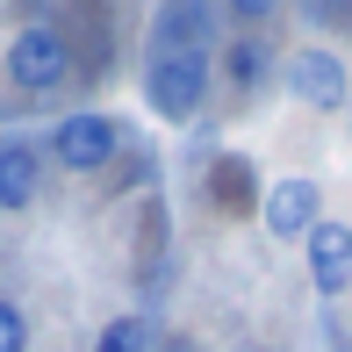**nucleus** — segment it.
Masks as SVG:
<instances>
[{"label":"nucleus","instance_id":"f257e3e1","mask_svg":"<svg viewBox=\"0 0 352 352\" xmlns=\"http://www.w3.org/2000/svg\"><path fill=\"white\" fill-rule=\"evenodd\" d=\"M0 65H8V87L22 94V101H43V94H58L79 72V36L65 22H14Z\"/></svg>","mask_w":352,"mask_h":352},{"label":"nucleus","instance_id":"f03ea898","mask_svg":"<svg viewBox=\"0 0 352 352\" xmlns=\"http://www.w3.org/2000/svg\"><path fill=\"white\" fill-rule=\"evenodd\" d=\"M209 94H216V58H195V51H151L144 58V108L173 130L209 116Z\"/></svg>","mask_w":352,"mask_h":352},{"label":"nucleus","instance_id":"7ed1b4c3","mask_svg":"<svg viewBox=\"0 0 352 352\" xmlns=\"http://www.w3.org/2000/svg\"><path fill=\"white\" fill-rule=\"evenodd\" d=\"M122 122L108 116V108H72V116H58L51 130H43V158H51L58 173H108L116 166V151H122Z\"/></svg>","mask_w":352,"mask_h":352},{"label":"nucleus","instance_id":"20e7f679","mask_svg":"<svg viewBox=\"0 0 352 352\" xmlns=\"http://www.w3.org/2000/svg\"><path fill=\"white\" fill-rule=\"evenodd\" d=\"M280 87L295 94L302 108H316V116H345L352 101V65L338 51H324V43H302V51L280 58Z\"/></svg>","mask_w":352,"mask_h":352},{"label":"nucleus","instance_id":"39448f33","mask_svg":"<svg viewBox=\"0 0 352 352\" xmlns=\"http://www.w3.org/2000/svg\"><path fill=\"white\" fill-rule=\"evenodd\" d=\"M259 223H266V237H280V245H302V237L324 223V187L302 180V173L274 180V187L259 195Z\"/></svg>","mask_w":352,"mask_h":352},{"label":"nucleus","instance_id":"423d86ee","mask_svg":"<svg viewBox=\"0 0 352 352\" xmlns=\"http://www.w3.org/2000/svg\"><path fill=\"white\" fill-rule=\"evenodd\" d=\"M216 43H223V8H209V0H166L151 14V51L216 58Z\"/></svg>","mask_w":352,"mask_h":352},{"label":"nucleus","instance_id":"0eeeda50","mask_svg":"<svg viewBox=\"0 0 352 352\" xmlns=\"http://www.w3.org/2000/svg\"><path fill=\"white\" fill-rule=\"evenodd\" d=\"M302 274H309V287H316L324 302L345 295V287H352V223L324 216L309 237H302Z\"/></svg>","mask_w":352,"mask_h":352},{"label":"nucleus","instance_id":"6e6552de","mask_svg":"<svg viewBox=\"0 0 352 352\" xmlns=\"http://www.w3.org/2000/svg\"><path fill=\"white\" fill-rule=\"evenodd\" d=\"M43 137H29V130H0V216H22L29 201H36V187H43Z\"/></svg>","mask_w":352,"mask_h":352},{"label":"nucleus","instance_id":"1a4fd4ad","mask_svg":"<svg viewBox=\"0 0 352 352\" xmlns=\"http://www.w3.org/2000/svg\"><path fill=\"white\" fill-rule=\"evenodd\" d=\"M216 65H223V79H230L237 94L266 87V72H274V36H223L216 43Z\"/></svg>","mask_w":352,"mask_h":352},{"label":"nucleus","instance_id":"9d476101","mask_svg":"<svg viewBox=\"0 0 352 352\" xmlns=\"http://www.w3.org/2000/svg\"><path fill=\"white\" fill-rule=\"evenodd\" d=\"M209 195H216V209H230V216L259 209V187H252V158L216 151V166H209Z\"/></svg>","mask_w":352,"mask_h":352},{"label":"nucleus","instance_id":"9b49d317","mask_svg":"<svg viewBox=\"0 0 352 352\" xmlns=\"http://www.w3.org/2000/svg\"><path fill=\"white\" fill-rule=\"evenodd\" d=\"M94 352H158V324L144 309H122L101 324V338H94Z\"/></svg>","mask_w":352,"mask_h":352},{"label":"nucleus","instance_id":"f8f14e48","mask_svg":"<svg viewBox=\"0 0 352 352\" xmlns=\"http://www.w3.org/2000/svg\"><path fill=\"white\" fill-rule=\"evenodd\" d=\"M0 352H29V316H22V302H8V295H0Z\"/></svg>","mask_w":352,"mask_h":352},{"label":"nucleus","instance_id":"ddd939ff","mask_svg":"<svg viewBox=\"0 0 352 352\" xmlns=\"http://www.w3.org/2000/svg\"><path fill=\"white\" fill-rule=\"evenodd\" d=\"M345 130H352V101H345Z\"/></svg>","mask_w":352,"mask_h":352}]
</instances>
